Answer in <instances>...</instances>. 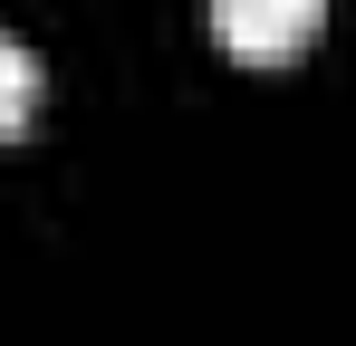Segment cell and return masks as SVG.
<instances>
[{
  "label": "cell",
  "mask_w": 356,
  "mask_h": 346,
  "mask_svg": "<svg viewBox=\"0 0 356 346\" xmlns=\"http://www.w3.org/2000/svg\"><path fill=\"white\" fill-rule=\"evenodd\" d=\"M318 19H327V0H212V39L232 58H298L318 39Z\"/></svg>",
  "instance_id": "obj_1"
},
{
  "label": "cell",
  "mask_w": 356,
  "mask_h": 346,
  "mask_svg": "<svg viewBox=\"0 0 356 346\" xmlns=\"http://www.w3.org/2000/svg\"><path fill=\"white\" fill-rule=\"evenodd\" d=\"M29 106H39V49L0 29V135H19V125H29Z\"/></svg>",
  "instance_id": "obj_2"
}]
</instances>
